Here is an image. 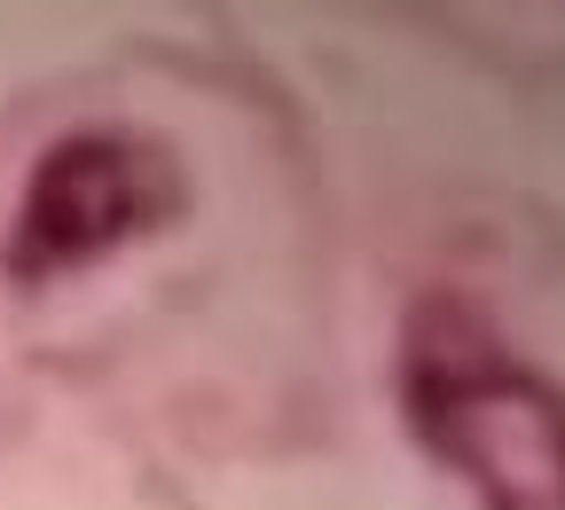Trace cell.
Here are the masks:
<instances>
[{
    "mask_svg": "<svg viewBox=\"0 0 565 510\" xmlns=\"http://www.w3.org/2000/svg\"><path fill=\"white\" fill-rule=\"evenodd\" d=\"M401 424L471 510H565V385L494 330L471 299H424L393 361Z\"/></svg>",
    "mask_w": 565,
    "mask_h": 510,
    "instance_id": "6da1fadb",
    "label": "cell"
},
{
    "mask_svg": "<svg viewBox=\"0 0 565 510\" xmlns=\"http://www.w3.org/2000/svg\"><path fill=\"white\" fill-rule=\"evenodd\" d=\"M189 181L173 150L141 126H71L32 158L17 189V221L0 236L17 283H47L71 267H95L118 244H141L181 212Z\"/></svg>",
    "mask_w": 565,
    "mask_h": 510,
    "instance_id": "7a4b0ae2",
    "label": "cell"
}]
</instances>
